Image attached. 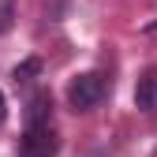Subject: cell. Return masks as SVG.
Returning a JSON list of instances; mask_svg holds the SVG:
<instances>
[{"label": "cell", "instance_id": "obj_1", "mask_svg": "<svg viewBox=\"0 0 157 157\" xmlns=\"http://www.w3.org/2000/svg\"><path fill=\"white\" fill-rule=\"evenodd\" d=\"M105 94H109V86H105V78L97 75V71H82V75H75L71 82H67V101H71L75 112L97 109V105L105 101Z\"/></svg>", "mask_w": 157, "mask_h": 157}, {"label": "cell", "instance_id": "obj_2", "mask_svg": "<svg viewBox=\"0 0 157 157\" xmlns=\"http://www.w3.org/2000/svg\"><path fill=\"white\" fill-rule=\"evenodd\" d=\"M56 150H60V142H56V131L49 124L26 127L23 142H19V157H52Z\"/></svg>", "mask_w": 157, "mask_h": 157}, {"label": "cell", "instance_id": "obj_3", "mask_svg": "<svg viewBox=\"0 0 157 157\" xmlns=\"http://www.w3.org/2000/svg\"><path fill=\"white\" fill-rule=\"evenodd\" d=\"M49 116H52V97L41 90V94H34V97H30V105H26V127L49 124Z\"/></svg>", "mask_w": 157, "mask_h": 157}, {"label": "cell", "instance_id": "obj_4", "mask_svg": "<svg viewBox=\"0 0 157 157\" xmlns=\"http://www.w3.org/2000/svg\"><path fill=\"white\" fill-rule=\"evenodd\" d=\"M135 105H139L142 112H157V71H150L139 90H135Z\"/></svg>", "mask_w": 157, "mask_h": 157}, {"label": "cell", "instance_id": "obj_5", "mask_svg": "<svg viewBox=\"0 0 157 157\" xmlns=\"http://www.w3.org/2000/svg\"><path fill=\"white\" fill-rule=\"evenodd\" d=\"M37 71H41V60H23V64L15 67V82H30Z\"/></svg>", "mask_w": 157, "mask_h": 157}, {"label": "cell", "instance_id": "obj_6", "mask_svg": "<svg viewBox=\"0 0 157 157\" xmlns=\"http://www.w3.org/2000/svg\"><path fill=\"white\" fill-rule=\"evenodd\" d=\"M4 116H8V105H4V94H0V124H4Z\"/></svg>", "mask_w": 157, "mask_h": 157}]
</instances>
